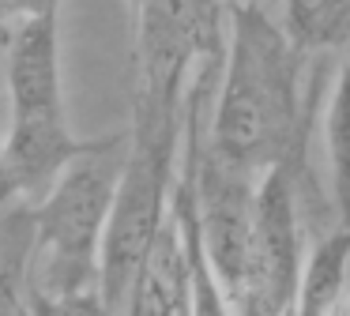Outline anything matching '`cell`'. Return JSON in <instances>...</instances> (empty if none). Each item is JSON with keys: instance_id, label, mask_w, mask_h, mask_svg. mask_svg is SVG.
<instances>
[{"instance_id": "cell-12", "label": "cell", "mask_w": 350, "mask_h": 316, "mask_svg": "<svg viewBox=\"0 0 350 316\" xmlns=\"http://www.w3.org/2000/svg\"><path fill=\"white\" fill-rule=\"evenodd\" d=\"M226 8H234V4H264V0H222Z\"/></svg>"}, {"instance_id": "cell-6", "label": "cell", "mask_w": 350, "mask_h": 316, "mask_svg": "<svg viewBox=\"0 0 350 316\" xmlns=\"http://www.w3.org/2000/svg\"><path fill=\"white\" fill-rule=\"evenodd\" d=\"M279 27L301 57L350 49V0H282Z\"/></svg>"}, {"instance_id": "cell-7", "label": "cell", "mask_w": 350, "mask_h": 316, "mask_svg": "<svg viewBox=\"0 0 350 316\" xmlns=\"http://www.w3.org/2000/svg\"><path fill=\"white\" fill-rule=\"evenodd\" d=\"M34 248V203L0 207V316H23L27 263Z\"/></svg>"}, {"instance_id": "cell-9", "label": "cell", "mask_w": 350, "mask_h": 316, "mask_svg": "<svg viewBox=\"0 0 350 316\" xmlns=\"http://www.w3.org/2000/svg\"><path fill=\"white\" fill-rule=\"evenodd\" d=\"M23 316H106L98 290L64 293V298H27Z\"/></svg>"}, {"instance_id": "cell-5", "label": "cell", "mask_w": 350, "mask_h": 316, "mask_svg": "<svg viewBox=\"0 0 350 316\" xmlns=\"http://www.w3.org/2000/svg\"><path fill=\"white\" fill-rule=\"evenodd\" d=\"M301 222L294 200V166L264 173L256 185L249 271L230 313L237 316H294L301 290Z\"/></svg>"}, {"instance_id": "cell-2", "label": "cell", "mask_w": 350, "mask_h": 316, "mask_svg": "<svg viewBox=\"0 0 350 316\" xmlns=\"http://www.w3.org/2000/svg\"><path fill=\"white\" fill-rule=\"evenodd\" d=\"M4 45L12 124L0 143V207L19 200L38 203L53 181L94 147V140H76L64 117L57 19H16Z\"/></svg>"}, {"instance_id": "cell-4", "label": "cell", "mask_w": 350, "mask_h": 316, "mask_svg": "<svg viewBox=\"0 0 350 316\" xmlns=\"http://www.w3.org/2000/svg\"><path fill=\"white\" fill-rule=\"evenodd\" d=\"M177 140H181V109H159V105L136 102L121 185H117L106 237H102L98 293L106 316L129 313L132 290L170 218Z\"/></svg>"}, {"instance_id": "cell-1", "label": "cell", "mask_w": 350, "mask_h": 316, "mask_svg": "<svg viewBox=\"0 0 350 316\" xmlns=\"http://www.w3.org/2000/svg\"><path fill=\"white\" fill-rule=\"evenodd\" d=\"M297 140L301 53L264 4L226 8V57L207 150L260 181L279 166H294Z\"/></svg>"}, {"instance_id": "cell-10", "label": "cell", "mask_w": 350, "mask_h": 316, "mask_svg": "<svg viewBox=\"0 0 350 316\" xmlns=\"http://www.w3.org/2000/svg\"><path fill=\"white\" fill-rule=\"evenodd\" d=\"M64 0H12L16 19H57Z\"/></svg>"}, {"instance_id": "cell-11", "label": "cell", "mask_w": 350, "mask_h": 316, "mask_svg": "<svg viewBox=\"0 0 350 316\" xmlns=\"http://www.w3.org/2000/svg\"><path fill=\"white\" fill-rule=\"evenodd\" d=\"M16 23V12H12V0H0V30Z\"/></svg>"}, {"instance_id": "cell-13", "label": "cell", "mask_w": 350, "mask_h": 316, "mask_svg": "<svg viewBox=\"0 0 350 316\" xmlns=\"http://www.w3.org/2000/svg\"><path fill=\"white\" fill-rule=\"evenodd\" d=\"M132 4H139V0H132Z\"/></svg>"}, {"instance_id": "cell-3", "label": "cell", "mask_w": 350, "mask_h": 316, "mask_svg": "<svg viewBox=\"0 0 350 316\" xmlns=\"http://www.w3.org/2000/svg\"><path fill=\"white\" fill-rule=\"evenodd\" d=\"M129 140H94L46 196L34 203V248L27 263V298H64L98 290L102 237L121 185Z\"/></svg>"}, {"instance_id": "cell-8", "label": "cell", "mask_w": 350, "mask_h": 316, "mask_svg": "<svg viewBox=\"0 0 350 316\" xmlns=\"http://www.w3.org/2000/svg\"><path fill=\"white\" fill-rule=\"evenodd\" d=\"M324 155L332 173V203L339 226L350 230V53L335 75V90L324 113Z\"/></svg>"}]
</instances>
